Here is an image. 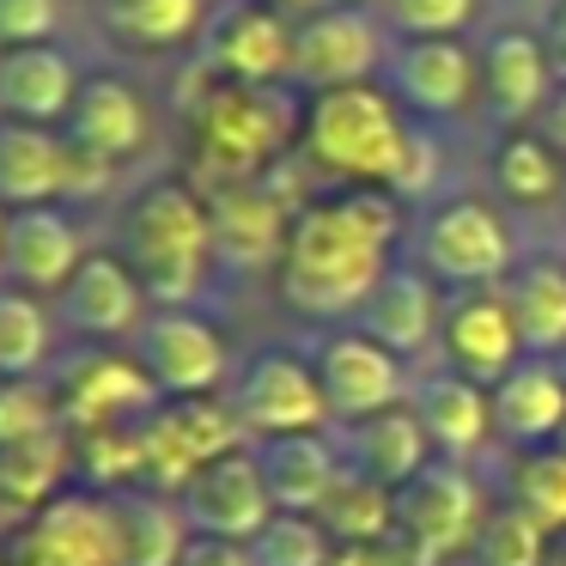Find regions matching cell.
Returning <instances> with one entry per match:
<instances>
[{
	"label": "cell",
	"mask_w": 566,
	"mask_h": 566,
	"mask_svg": "<svg viewBox=\"0 0 566 566\" xmlns=\"http://www.w3.org/2000/svg\"><path fill=\"white\" fill-rule=\"evenodd\" d=\"M408 226H415V213L390 189L366 184H335L323 196L298 201L281 269H274L281 305L305 317L311 329L354 323L371 286L408 256Z\"/></svg>",
	"instance_id": "1"
},
{
	"label": "cell",
	"mask_w": 566,
	"mask_h": 566,
	"mask_svg": "<svg viewBox=\"0 0 566 566\" xmlns=\"http://www.w3.org/2000/svg\"><path fill=\"white\" fill-rule=\"evenodd\" d=\"M116 256L140 274L153 305H201L213 286V213L196 177H153L116 213Z\"/></svg>",
	"instance_id": "2"
},
{
	"label": "cell",
	"mask_w": 566,
	"mask_h": 566,
	"mask_svg": "<svg viewBox=\"0 0 566 566\" xmlns=\"http://www.w3.org/2000/svg\"><path fill=\"white\" fill-rule=\"evenodd\" d=\"M305 98L293 86H220L201 80V98L189 111V159L196 189H232L274 177L281 153L298 140Z\"/></svg>",
	"instance_id": "3"
},
{
	"label": "cell",
	"mask_w": 566,
	"mask_h": 566,
	"mask_svg": "<svg viewBox=\"0 0 566 566\" xmlns=\"http://www.w3.org/2000/svg\"><path fill=\"white\" fill-rule=\"evenodd\" d=\"M415 140V116L390 98L384 80L342 92H311L305 123H298V147L317 171H329L335 184H366L390 189L402 171V153Z\"/></svg>",
	"instance_id": "4"
},
{
	"label": "cell",
	"mask_w": 566,
	"mask_h": 566,
	"mask_svg": "<svg viewBox=\"0 0 566 566\" xmlns=\"http://www.w3.org/2000/svg\"><path fill=\"white\" fill-rule=\"evenodd\" d=\"M408 262L427 269L444 293L457 286H500L517 269L512 213L488 196H439L408 226Z\"/></svg>",
	"instance_id": "5"
},
{
	"label": "cell",
	"mask_w": 566,
	"mask_h": 566,
	"mask_svg": "<svg viewBox=\"0 0 566 566\" xmlns=\"http://www.w3.org/2000/svg\"><path fill=\"white\" fill-rule=\"evenodd\" d=\"M128 359L140 366L159 402H213L238 371L226 329L201 305H153L128 342Z\"/></svg>",
	"instance_id": "6"
},
{
	"label": "cell",
	"mask_w": 566,
	"mask_h": 566,
	"mask_svg": "<svg viewBox=\"0 0 566 566\" xmlns=\"http://www.w3.org/2000/svg\"><path fill=\"white\" fill-rule=\"evenodd\" d=\"M232 408L238 432L250 444L262 439H286V432H329V402H323V384H317V366H311L305 347H286V342H269L256 354L238 359L232 384L220 396Z\"/></svg>",
	"instance_id": "7"
},
{
	"label": "cell",
	"mask_w": 566,
	"mask_h": 566,
	"mask_svg": "<svg viewBox=\"0 0 566 566\" xmlns=\"http://www.w3.org/2000/svg\"><path fill=\"white\" fill-rule=\"evenodd\" d=\"M396 50V31L384 25V13L366 7H311L293 19V92H342L384 80Z\"/></svg>",
	"instance_id": "8"
},
{
	"label": "cell",
	"mask_w": 566,
	"mask_h": 566,
	"mask_svg": "<svg viewBox=\"0 0 566 566\" xmlns=\"http://www.w3.org/2000/svg\"><path fill=\"white\" fill-rule=\"evenodd\" d=\"M311 366H317L323 402H329L335 427H354V420H371L384 408H402L408 390H415V366L396 359L384 342H371L354 323H335V329H311L305 342Z\"/></svg>",
	"instance_id": "9"
},
{
	"label": "cell",
	"mask_w": 566,
	"mask_h": 566,
	"mask_svg": "<svg viewBox=\"0 0 566 566\" xmlns=\"http://www.w3.org/2000/svg\"><path fill=\"white\" fill-rule=\"evenodd\" d=\"M7 566H123L116 505L104 488H62L7 536Z\"/></svg>",
	"instance_id": "10"
},
{
	"label": "cell",
	"mask_w": 566,
	"mask_h": 566,
	"mask_svg": "<svg viewBox=\"0 0 566 566\" xmlns=\"http://www.w3.org/2000/svg\"><path fill=\"white\" fill-rule=\"evenodd\" d=\"M196 62L201 80L220 86H293V13L262 0H213Z\"/></svg>",
	"instance_id": "11"
},
{
	"label": "cell",
	"mask_w": 566,
	"mask_h": 566,
	"mask_svg": "<svg viewBox=\"0 0 566 566\" xmlns=\"http://www.w3.org/2000/svg\"><path fill=\"white\" fill-rule=\"evenodd\" d=\"M384 86L415 123L444 128L481 111V67L469 38H396Z\"/></svg>",
	"instance_id": "12"
},
{
	"label": "cell",
	"mask_w": 566,
	"mask_h": 566,
	"mask_svg": "<svg viewBox=\"0 0 566 566\" xmlns=\"http://www.w3.org/2000/svg\"><path fill=\"white\" fill-rule=\"evenodd\" d=\"M488 500L493 493L475 481L469 463L432 457L408 488H396V530H402L420 554H432V560L444 566V560H457V554L475 548V530H481V517H488Z\"/></svg>",
	"instance_id": "13"
},
{
	"label": "cell",
	"mask_w": 566,
	"mask_h": 566,
	"mask_svg": "<svg viewBox=\"0 0 566 566\" xmlns=\"http://www.w3.org/2000/svg\"><path fill=\"white\" fill-rule=\"evenodd\" d=\"M111 171L80 159L62 128L13 123L0 116V208H43V201H80L98 196Z\"/></svg>",
	"instance_id": "14"
},
{
	"label": "cell",
	"mask_w": 566,
	"mask_h": 566,
	"mask_svg": "<svg viewBox=\"0 0 566 566\" xmlns=\"http://www.w3.org/2000/svg\"><path fill=\"white\" fill-rule=\"evenodd\" d=\"M147 311H153V293L140 286V274L116 250H92L86 269L55 298L62 342H74V347H128L135 329L147 323Z\"/></svg>",
	"instance_id": "15"
},
{
	"label": "cell",
	"mask_w": 566,
	"mask_h": 566,
	"mask_svg": "<svg viewBox=\"0 0 566 566\" xmlns=\"http://www.w3.org/2000/svg\"><path fill=\"white\" fill-rule=\"evenodd\" d=\"M62 135L74 140L80 159H92L98 171L116 177L123 165H135V159L153 153V104L128 74L104 67V74H86V86H80L74 116L62 123Z\"/></svg>",
	"instance_id": "16"
},
{
	"label": "cell",
	"mask_w": 566,
	"mask_h": 566,
	"mask_svg": "<svg viewBox=\"0 0 566 566\" xmlns=\"http://www.w3.org/2000/svg\"><path fill=\"white\" fill-rule=\"evenodd\" d=\"M92 238L86 220L74 213V201H43V208H13L7 220V262H0V281L25 286L38 298H62V286L86 269Z\"/></svg>",
	"instance_id": "17"
},
{
	"label": "cell",
	"mask_w": 566,
	"mask_h": 566,
	"mask_svg": "<svg viewBox=\"0 0 566 566\" xmlns=\"http://www.w3.org/2000/svg\"><path fill=\"white\" fill-rule=\"evenodd\" d=\"M177 505L189 517V536H226V542H250L262 524L274 517L269 481L256 469V444H232L213 463H201L196 475L177 488Z\"/></svg>",
	"instance_id": "18"
},
{
	"label": "cell",
	"mask_w": 566,
	"mask_h": 566,
	"mask_svg": "<svg viewBox=\"0 0 566 566\" xmlns=\"http://www.w3.org/2000/svg\"><path fill=\"white\" fill-rule=\"evenodd\" d=\"M232 444H250L238 432L232 408L213 396V402H159L147 420H140V475L153 488L177 493L201 463H213Z\"/></svg>",
	"instance_id": "19"
},
{
	"label": "cell",
	"mask_w": 566,
	"mask_h": 566,
	"mask_svg": "<svg viewBox=\"0 0 566 566\" xmlns=\"http://www.w3.org/2000/svg\"><path fill=\"white\" fill-rule=\"evenodd\" d=\"M475 67H481V116L500 123L505 135L536 128V116L548 111L554 86H560L548 67V50H542V31L524 25H493L475 43Z\"/></svg>",
	"instance_id": "20"
},
{
	"label": "cell",
	"mask_w": 566,
	"mask_h": 566,
	"mask_svg": "<svg viewBox=\"0 0 566 566\" xmlns=\"http://www.w3.org/2000/svg\"><path fill=\"white\" fill-rule=\"evenodd\" d=\"M517 359H530V354H524V335H517L500 286H457V293H444V323H439L444 371H463V378L493 390Z\"/></svg>",
	"instance_id": "21"
},
{
	"label": "cell",
	"mask_w": 566,
	"mask_h": 566,
	"mask_svg": "<svg viewBox=\"0 0 566 566\" xmlns=\"http://www.w3.org/2000/svg\"><path fill=\"white\" fill-rule=\"evenodd\" d=\"M439 323H444V286L402 256L378 286H371V298L359 305L354 329H366L371 342H384L396 359H408V366L420 371L427 354H439Z\"/></svg>",
	"instance_id": "22"
},
{
	"label": "cell",
	"mask_w": 566,
	"mask_h": 566,
	"mask_svg": "<svg viewBox=\"0 0 566 566\" xmlns=\"http://www.w3.org/2000/svg\"><path fill=\"white\" fill-rule=\"evenodd\" d=\"M208 213H213V262L220 269H238V274L281 269L286 232H293V208L281 201L274 177L208 189Z\"/></svg>",
	"instance_id": "23"
},
{
	"label": "cell",
	"mask_w": 566,
	"mask_h": 566,
	"mask_svg": "<svg viewBox=\"0 0 566 566\" xmlns=\"http://www.w3.org/2000/svg\"><path fill=\"white\" fill-rule=\"evenodd\" d=\"M408 408H415L432 457H444V463H475L493 444V396H488V384L463 378V371L420 366Z\"/></svg>",
	"instance_id": "24"
},
{
	"label": "cell",
	"mask_w": 566,
	"mask_h": 566,
	"mask_svg": "<svg viewBox=\"0 0 566 566\" xmlns=\"http://www.w3.org/2000/svg\"><path fill=\"white\" fill-rule=\"evenodd\" d=\"M493 444L505 457L542 451L560 439L566 427V378L554 359H517L500 384H493Z\"/></svg>",
	"instance_id": "25"
},
{
	"label": "cell",
	"mask_w": 566,
	"mask_h": 566,
	"mask_svg": "<svg viewBox=\"0 0 566 566\" xmlns=\"http://www.w3.org/2000/svg\"><path fill=\"white\" fill-rule=\"evenodd\" d=\"M86 86V67L67 43H38V50L0 55V116L38 128H62L74 116V98Z\"/></svg>",
	"instance_id": "26"
},
{
	"label": "cell",
	"mask_w": 566,
	"mask_h": 566,
	"mask_svg": "<svg viewBox=\"0 0 566 566\" xmlns=\"http://www.w3.org/2000/svg\"><path fill=\"white\" fill-rule=\"evenodd\" d=\"M92 7H98L104 43L123 55H140V62L189 55L213 13V0H92Z\"/></svg>",
	"instance_id": "27"
},
{
	"label": "cell",
	"mask_w": 566,
	"mask_h": 566,
	"mask_svg": "<svg viewBox=\"0 0 566 566\" xmlns=\"http://www.w3.org/2000/svg\"><path fill=\"white\" fill-rule=\"evenodd\" d=\"M256 469L269 481V500L274 512H311L329 500V488L342 481L347 457H342V439L329 432H286V439H262L256 444Z\"/></svg>",
	"instance_id": "28"
},
{
	"label": "cell",
	"mask_w": 566,
	"mask_h": 566,
	"mask_svg": "<svg viewBox=\"0 0 566 566\" xmlns=\"http://www.w3.org/2000/svg\"><path fill=\"white\" fill-rule=\"evenodd\" d=\"M500 293L517 335H524V354L560 359L566 354V256H554V250L517 256V269L500 281Z\"/></svg>",
	"instance_id": "29"
},
{
	"label": "cell",
	"mask_w": 566,
	"mask_h": 566,
	"mask_svg": "<svg viewBox=\"0 0 566 566\" xmlns=\"http://www.w3.org/2000/svg\"><path fill=\"white\" fill-rule=\"evenodd\" d=\"M335 439H342V457L347 469H359L366 481H378V488H408V481L420 475V469L432 463V444L427 432H420L415 408H384V415L371 420H354V427H335Z\"/></svg>",
	"instance_id": "30"
},
{
	"label": "cell",
	"mask_w": 566,
	"mask_h": 566,
	"mask_svg": "<svg viewBox=\"0 0 566 566\" xmlns=\"http://www.w3.org/2000/svg\"><path fill=\"white\" fill-rule=\"evenodd\" d=\"M116 505V536H123V566H177L189 548V517L177 493L153 488V481H128V488H104Z\"/></svg>",
	"instance_id": "31"
},
{
	"label": "cell",
	"mask_w": 566,
	"mask_h": 566,
	"mask_svg": "<svg viewBox=\"0 0 566 566\" xmlns=\"http://www.w3.org/2000/svg\"><path fill=\"white\" fill-rule=\"evenodd\" d=\"M488 184L500 196V208L517 213H536V208H560V189H566V159L536 135V128H512L500 135L488 159Z\"/></svg>",
	"instance_id": "32"
},
{
	"label": "cell",
	"mask_w": 566,
	"mask_h": 566,
	"mask_svg": "<svg viewBox=\"0 0 566 566\" xmlns=\"http://www.w3.org/2000/svg\"><path fill=\"white\" fill-rule=\"evenodd\" d=\"M62 347L55 305L25 286L0 281V384H38Z\"/></svg>",
	"instance_id": "33"
},
{
	"label": "cell",
	"mask_w": 566,
	"mask_h": 566,
	"mask_svg": "<svg viewBox=\"0 0 566 566\" xmlns=\"http://www.w3.org/2000/svg\"><path fill=\"white\" fill-rule=\"evenodd\" d=\"M317 524L335 536V548L354 542H384L396 530V493L366 481L359 469H342V481L329 488V500L317 505Z\"/></svg>",
	"instance_id": "34"
},
{
	"label": "cell",
	"mask_w": 566,
	"mask_h": 566,
	"mask_svg": "<svg viewBox=\"0 0 566 566\" xmlns=\"http://www.w3.org/2000/svg\"><path fill=\"white\" fill-rule=\"evenodd\" d=\"M554 542H560V536H548V530H542L517 500L493 493L488 517H481V530H475L469 560H475V566H548L554 560Z\"/></svg>",
	"instance_id": "35"
},
{
	"label": "cell",
	"mask_w": 566,
	"mask_h": 566,
	"mask_svg": "<svg viewBox=\"0 0 566 566\" xmlns=\"http://www.w3.org/2000/svg\"><path fill=\"white\" fill-rule=\"evenodd\" d=\"M505 500H517L548 536H566V451L542 444V451H517L505 469Z\"/></svg>",
	"instance_id": "36"
},
{
	"label": "cell",
	"mask_w": 566,
	"mask_h": 566,
	"mask_svg": "<svg viewBox=\"0 0 566 566\" xmlns=\"http://www.w3.org/2000/svg\"><path fill=\"white\" fill-rule=\"evenodd\" d=\"M244 548L256 566H329L335 560V536L311 512H274Z\"/></svg>",
	"instance_id": "37"
},
{
	"label": "cell",
	"mask_w": 566,
	"mask_h": 566,
	"mask_svg": "<svg viewBox=\"0 0 566 566\" xmlns=\"http://www.w3.org/2000/svg\"><path fill=\"white\" fill-rule=\"evenodd\" d=\"M378 13L396 38H463L481 19V0H384Z\"/></svg>",
	"instance_id": "38"
},
{
	"label": "cell",
	"mask_w": 566,
	"mask_h": 566,
	"mask_svg": "<svg viewBox=\"0 0 566 566\" xmlns=\"http://www.w3.org/2000/svg\"><path fill=\"white\" fill-rule=\"evenodd\" d=\"M62 25H67V0H0V55L62 43Z\"/></svg>",
	"instance_id": "39"
},
{
	"label": "cell",
	"mask_w": 566,
	"mask_h": 566,
	"mask_svg": "<svg viewBox=\"0 0 566 566\" xmlns=\"http://www.w3.org/2000/svg\"><path fill=\"white\" fill-rule=\"evenodd\" d=\"M329 566H439L432 554H420L402 530H390L384 542H354V548H335Z\"/></svg>",
	"instance_id": "40"
},
{
	"label": "cell",
	"mask_w": 566,
	"mask_h": 566,
	"mask_svg": "<svg viewBox=\"0 0 566 566\" xmlns=\"http://www.w3.org/2000/svg\"><path fill=\"white\" fill-rule=\"evenodd\" d=\"M177 566H256L244 542H226V536H189L184 560Z\"/></svg>",
	"instance_id": "41"
},
{
	"label": "cell",
	"mask_w": 566,
	"mask_h": 566,
	"mask_svg": "<svg viewBox=\"0 0 566 566\" xmlns=\"http://www.w3.org/2000/svg\"><path fill=\"white\" fill-rule=\"evenodd\" d=\"M542 50H548L554 80L566 86V0H554V7H548V19H542Z\"/></svg>",
	"instance_id": "42"
},
{
	"label": "cell",
	"mask_w": 566,
	"mask_h": 566,
	"mask_svg": "<svg viewBox=\"0 0 566 566\" xmlns=\"http://www.w3.org/2000/svg\"><path fill=\"white\" fill-rule=\"evenodd\" d=\"M536 135L548 140L554 153L566 159V86H554V98H548V111L536 116Z\"/></svg>",
	"instance_id": "43"
},
{
	"label": "cell",
	"mask_w": 566,
	"mask_h": 566,
	"mask_svg": "<svg viewBox=\"0 0 566 566\" xmlns=\"http://www.w3.org/2000/svg\"><path fill=\"white\" fill-rule=\"evenodd\" d=\"M262 7H274V13H293V19L311 13V0H262Z\"/></svg>",
	"instance_id": "44"
},
{
	"label": "cell",
	"mask_w": 566,
	"mask_h": 566,
	"mask_svg": "<svg viewBox=\"0 0 566 566\" xmlns=\"http://www.w3.org/2000/svg\"><path fill=\"white\" fill-rule=\"evenodd\" d=\"M311 7H366V13H378L384 0H311Z\"/></svg>",
	"instance_id": "45"
},
{
	"label": "cell",
	"mask_w": 566,
	"mask_h": 566,
	"mask_svg": "<svg viewBox=\"0 0 566 566\" xmlns=\"http://www.w3.org/2000/svg\"><path fill=\"white\" fill-rule=\"evenodd\" d=\"M7 220H13V208H0V262H7Z\"/></svg>",
	"instance_id": "46"
},
{
	"label": "cell",
	"mask_w": 566,
	"mask_h": 566,
	"mask_svg": "<svg viewBox=\"0 0 566 566\" xmlns=\"http://www.w3.org/2000/svg\"><path fill=\"white\" fill-rule=\"evenodd\" d=\"M548 566H566V536L554 542V560H548Z\"/></svg>",
	"instance_id": "47"
},
{
	"label": "cell",
	"mask_w": 566,
	"mask_h": 566,
	"mask_svg": "<svg viewBox=\"0 0 566 566\" xmlns=\"http://www.w3.org/2000/svg\"><path fill=\"white\" fill-rule=\"evenodd\" d=\"M554 366H560V378H566V354H560V359H554Z\"/></svg>",
	"instance_id": "48"
},
{
	"label": "cell",
	"mask_w": 566,
	"mask_h": 566,
	"mask_svg": "<svg viewBox=\"0 0 566 566\" xmlns=\"http://www.w3.org/2000/svg\"><path fill=\"white\" fill-rule=\"evenodd\" d=\"M554 444H560V451H566V427H560V439H554Z\"/></svg>",
	"instance_id": "49"
},
{
	"label": "cell",
	"mask_w": 566,
	"mask_h": 566,
	"mask_svg": "<svg viewBox=\"0 0 566 566\" xmlns=\"http://www.w3.org/2000/svg\"><path fill=\"white\" fill-rule=\"evenodd\" d=\"M560 220H566V189H560Z\"/></svg>",
	"instance_id": "50"
}]
</instances>
